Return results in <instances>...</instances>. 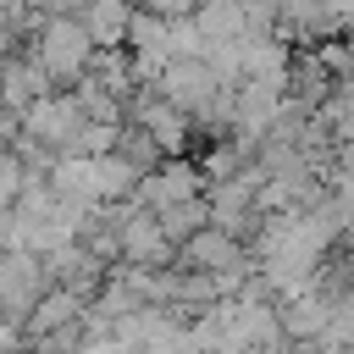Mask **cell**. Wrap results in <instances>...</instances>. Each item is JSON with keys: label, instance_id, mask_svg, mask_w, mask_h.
Listing matches in <instances>:
<instances>
[{"label": "cell", "instance_id": "1", "mask_svg": "<svg viewBox=\"0 0 354 354\" xmlns=\"http://www.w3.org/2000/svg\"><path fill=\"white\" fill-rule=\"evenodd\" d=\"M94 33L83 28V17H66V11H55L44 28H39V39H33V55H39V66L55 77V83H77L83 72H88V61H94Z\"/></svg>", "mask_w": 354, "mask_h": 354}, {"label": "cell", "instance_id": "2", "mask_svg": "<svg viewBox=\"0 0 354 354\" xmlns=\"http://www.w3.org/2000/svg\"><path fill=\"white\" fill-rule=\"evenodd\" d=\"M83 122H88V116H83V100H77V94H44L39 105L22 111V133L39 138V144L55 149V155L72 144V133H77Z\"/></svg>", "mask_w": 354, "mask_h": 354}, {"label": "cell", "instance_id": "7", "mask_svg": "<svg viewBox=\"0 0 354 354\" xmlns=\"http://www.w3.org/2000/svg\"><path fill=\"white\" fill-rule=\"evenodd\" d=\"M183 254L199 266V271H238V243H232V232L227 227H199L188 243H183Z\"/></svg>", "mask_w": 354, "mask_h": 354}, {"label": "cell", "instance_id": "11", "mask_svg": "<svg viewBox=\"0 0 354 354\" xmlns=\"http://www.w3.org/2000/svg\"><path fill=\"white\" fill-rule=\"evenodd\" d=\"M11 343H17V332H11V326H6V321H0V354H6V348H11Z\"/></svg>", "mask_w": 354, "mask_h": 354}, {"label": "cell", "instance_id": "8", "mask_svg": "<svg viewBox=\"0 0 354 354\" xmlns=\"http://www.w3.org/2000/svg\"><path fill=\"white\" fill-rule=\"evenodd\" d=\"M72 310H77L72 293H50V299H39V310H33V332H55L61 321H72Z\"/></svg>", "mask_w": 354, "mask_h": 354}, {"label": "cell", "instance_id": "9", "mask_svg": "<svg viewBox=\"0 0 354 354\" xmlns=\"http://www.w3.org/2000/svg\"><path fill=\"white\" fill-rule=\"evenodd\" d=\"M321 326H326V304H321V299H293L288 332H321Z\"/></svg>", "mask_w": 354, "mask_h": 354}, {"label": "cell", "instance_id": "4", "mask_svg": "<svg viewBox=\"0 0 354 354\" xmlns=\"http://www.w3.org/2000/svg\"><path fill=\"white\" fill-rule=\"evenodd\" d=\"M50 72L39 66V55L28 50V55H11V61H0V105L11 111V116H22L28 105H39L44 94H50Z\"/></svg>", "mask_w": 354, "mask_h": 354}, {"label": "cell", "instance_id": "6", "mask_svg": "<svg viewBox=\"0 0 354 354\" xmlns=\"http://www.w3.org/2000/svg\"><path fill=\"white\" fill-rule=\"evenodd\" d=\"M122 254H127L133 266H166L171 232L160 227V216H133V221H122Z\"/></svg>", "mask_w": 354, "mask_h": 354}, {"label": "cell", "instance_id": "5", "mask_svg": "<svg viewBox=\"0 0 354 354\" xmlns=\"http://www.w3.org/2000/svg\"><path fill=\"white\" fill-rule=\"evenodd\" d=\"M133 0H83V28L94 33V44L100 50H122L127 44V28H133Z\"/></svg>", "mask_w": 354, "mask_h": 354}, {"label": "cell", "instance_id": "10", "mask_svg": "<svg viewBox=\"0 0 354 354\" xmlns=\"http://www.w3.org/2000/svg\"><path fill=\"white\" fill-rule=\"evenodd\" d=\"M205 0H144V11H155V17H194Z\"/></svg>", "mask_w": 354, "mask_h": 354}, {"label": "cell", "instance_id": "3", "mask_svg": "<svg viewBox=\"0 0 354 354\" xmlns=\"http://www.w3.org/2000/svg\"><path fill=\"white\" fill-rule=\"evenodd\" d=\"M127 105H133V122L160 144V155H183L188 127H194V116H188L183 105H171L160 88H149V94H138V100H127Z\"/></svg>", "mask_w": 354, "mask_h": 354}]
</instances>
